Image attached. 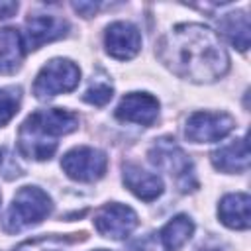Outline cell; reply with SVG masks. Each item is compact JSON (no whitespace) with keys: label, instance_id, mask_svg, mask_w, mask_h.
Wrapping results in <instances>:
<instances>
[{"label":"cell","instance_id":"cell-1","mask_svg":"<svg viewBox=\"0 0 251 251\" xmlns=\"http://www.w3.org/2000/svg\"><path fill=\"white\" fill-rule=\"evenodd\" d=\"M159 59L180 78L214 82L229 69V57L216 31L202 24H178L159 41Z\"/></svg>","mask_w":251,"mask_h":251},{"label":"cell","instance_id":"cell-2","mask_svg":"<svg viewBox=\"0 0 251 251\" xmlns=\"http://www.w3.org/2000/svg\"><path fill=\"white\" fill-rule=\"evenodd\" d=\"M76 127H78V116L69 110H61V108L37 110L31 116H27L25 122L20 126L18 149L27 159L45 161L55 153L59 145V137L75 131Z\"/></svg>","mask_w":251,"mask_h":251},{"label":"cell","instance_id":"cell-3","mask_svg":"<svg viewBox=\"0 0 251 251\" xmlns=\"http://www.w3.org/2000/svg\"><path fill=\"white\" fill-rule=\"evenodd\" d=\"M51 208L53 204L47 192H43L37 186H22L12 200L2 226L8 233H18L47 218Z\"/></svg>","mask_w":251,"mask_h":251},{"label":"cell","instance_id":"cell-4","mask_svg":"<svg viewBox=\"0 0 251 251\" xmlns=\"http://www.w3.org/2000/svg\"><path fill=\"white\" fill-rule=\"evenodd\" d=\"M149 161L157 169L165 171L182 192L194 190L198 186L194 165L188 159V155L182 151V147L175 143V139H169V137L157 139L149 149Z\"/></svg>","mask_w":251,"mask_h":251},{"label":"cell","instance_id":"cell-5","mask_svg":"<svg viewBox=\"0 0 251 251\" xmlns=\"http://www.w3.org/2000/svg\"><path fill=\"white\" fill-rule=\"evenodd\" d=\"M80 80V69L69 59L49 61L33 82V94L39 100L53 98L61 92H71Z\"/></svg>","mask_w":251,"mask_h":251},{"label":"cell","instance_id":"cell-6","mask_svg":"<svg viewBox=\"0 0 251 251\" xmlns=\"http://www.w3.org/2000/svg\"><path fill=\"white\" fill-rule=\"evenodd\" d=\"M61 167L73 180L80 182H92L104 176L108 167V157L94 147H75L65 153L61 159Z\"/></svg>","mask_w":251,"mask_h":251},{"label":"cell","instance_id":"cell-7","mask_svg":"<svg viewBox=\"0 0 251 251\" xmlns=\"http://www.w3.org/2000/svg\"><path fill=\"white\" fill-rule=\"evenodd\" d=\"M233 126V118L226 112H194L186 122L184 135L194 143H212L224 139Z\"/></svg>","mask_w":251,"mask_h":251},{"label":"cell","instance_id":"cell-8","mask_svg":"<svg viewBox=\"0 0 251 251\" xmlns=\"http://www.w3.org/2000/svg\"><path fill=\"white\" fill-rule=\"evenodd\" d=\"M137 226V214L124 204L112 202L102 206L94 214V227L100 235L110 239H124L127 237Z\"/></svg>","mask_w":251,"mask_h":251},{"label":"cell","instance_id":"cell-9","mask_svg":"<svg viewBox=\"0 0 251 251\" xmlns=\"http://www.w3.org/2000/svg\"><path fill=\"white\" fill-rule=\"evenodd\" d=\"M104 45L106 51L120 61L131 59L139 53L141 49V35L135 25L129 22H114L108 25L106 35H104Z\"/></svg>","mask_w":251,"mask_h":251},{"label":"cell","instance_id":"cell-10","mask_svg":"<svg viewBox=\"0 0 251 251\" xmlns=\"http://www.w3.org/2000/svg\"><path fill=\"white\" fill-rule=\"evenodd\" d=\"M157 114H159L157 98H153L151 94H145V92L126 94L116 108L118 120L139 124V126H151L157 120Z\"/></svg>","mask_w":251,"mask_h":251},{"label":"cell","instance_id":"cell-11","mask_svg":"<svg viewBox=\"0 0 251 251\" xmlns=\"http://www.w3.org/2000/svg\"><path fill=\"white\" fill-rule=\"evenodd\" d=\"M69 24L55 14H35L25 22V45L27 49H39L43 43L63 37Z\"/></svg>","mask_w":251,"mask_h":251},{"label":"cell","instance_id":"cell-12","mask_svg":"<svg viewBox=\"0 0 251 251\" xmlns=\"http://www.w3.org/2000/svg\"><path fill=\"white\" fill-rule=\"evenodd\" d=\"M124 182L126 186L141 200L151 202L163 194V180L155 173L141 169L135 163L124 165Z\"/></svg>","mask_w":251,"mask_h":251},{"label":"cell","instance_id":"cell-13","mask_svg":"<svg viewBox=\"0 0 251 251\" xmlns=\"http://www.w3.org/2000/svg\"><path fill=\"white\" fill-rule=\"evenodd\" d=\"M212 163L224 173H245L249 169V145L247 137H239L229 145H224L212 153Z\"/></svg>","mask_w":251,"mask_h":251},{"label":"cell","instance_id":"cell-14","mask_svg":"<svg viewBox=\"0 0 251 251\" xmlns=\"http://www.w3.org/2000/svg\"><path fill=\"white\" fill-rule=\"evenodd\" d=\"M249 204H251V198L245 192L226 194L218 206V216H220L222 224L231 229H247L251 224Z\"/></svg>","mask_w":251,"mask_h":251},{"label":"cell","instance_id":"cell-15","mask_svg":"<svg viewBox=\"0 0 251 251\" xmlns=\"http://www.w3.org/2000/svg\"><path fill=\"white\" fill-rule=\"evenodd\" d=\"M25 47L20 31L14 27L0 29V75L14 73L22 65Z\"/></svg>","mask_w":251,"mask_h":251},{"label":"cell","instance_id":"cell-16","mask_svg":"<svg viewBox=\"0 0 251 251\" xmlns=\"http://www.w3.org/2000/svg\"><path fill=\"white\" fill-rule=\"evenodd\" d=\"M194 233V224L188 216L178 214L171 222L165 224V227L159 231V237L167 251H178Z\"/></svg>","mask_w":251,"mask_h":251},{"label":"cell","instance_id":"cell-17","mask_svg":"<svg viewBox=\"0 0 251 251\" xmlns=\"http://www.w3.org/2000/svg\"><path fill=\"white\" fill-rule=\"evenodd\" d=\"M220 31L239 51L249 47V18L245 12H231L220 20Z\"/></svg>","mask_w":251,"mask_h":251},{"label":"cell","instance_id":"cell-18","mask_svg":"<svg viewBox=\"0 0 251 251\" xmlns=\"http://www.w3.org/2000/svg\"><path fill=\"white\" fill-rule=\"evenodd\" d=\"M71 243L67 235H41L20 243L14 251H69Z\"/></svg>","mask_w":251,"mask_h":251},{"label":"cell","instance_id":"cell-19","mask_svg":"<svg viewBox=\"0 0 251 251\" xmlns=\"http://www.w3.org/2000/svg\"><path fill=\"white\" fill-rule=\"evenodd\" d=\"M22 100V90L18 86L0 88V127L6 126L18 112Z\"/></svg>","mask_w":251,"mask_h":251},{"label":"cell","instance_id":"cell-20","mask_svg":"<svg viewBox=\"0 0 251 251\" xmlns=\"http://www.w3.org/2000/svg\"><path fill=\"white\" fill-rule=\"evenodd\" d=\"M112 94H114V88L108 80H92L86 92L82 94V100L92 106H104L106 102H110Z\"/></svg>","mask_w":251,"mask_h":251},{"label":"cell","instance_id":"cell-21","mask_svg":"<svg viewBox=\"0 0 251 251\" xmlns=\"http://www.w3.org/2000/svg\"><path fill=\"white\" fill-rule=\"evenodd\" d=\"M18 171H20V169H18V165H14L12 157H10L6 151L0 149V175H2L4 178H14V176L20 175Z\"/></svg>","mask_w":251,"mask_h":251},{"label":"cell","instance_id":"cell-22","mask_svg":"<svg viewBox=\"0 0 251 251\" xmlns=\"http://www.w3.org/2000/svg\"><path fill=\"white\" fill-rule=\"evenodd\" d=\"M135 251H167V247L163 245L159 233H153V235H147L143 241H139Z\"/></svg>","mask_w":251,"mask_h":251},{"label":"cell","instance_id":"cell-23","mask_svg":"<svg viewBox=\"0 0 251 251\" xmlns=\"http://www.w3.org/2000/svg\"><path fill=\"white\" fill-rule=\"evenodd\" d=\"M73 8L76 12H80L82 16H92L96 10H98V4L96 2H75Z\"/></svg>","mask_w":251,"mask_h":251},{"label":"cell","instance_id":"cell-24","mask_svg":"<svg viewBox=\"0 0 251 251\" xmlns=\"http://www.w3.org/2000/svg\"><path fill=\"white\" fill-rule=\"evenodd\" d=\"M18 12V2H0V20H6Z\"/></svg>","mask_w":251,"mask_h":251},{"label":"cell","instance_id":"cell-25","mask_svg":"<svg viewBox=\"0 0 251 251\" xmlns=\"http://www.w3.org/2000/svg\"><path fill=\"white\" fill-rule=\"evenodd\" d=\"M198 251H222L218 245H214V247H210V245H204V247H200Z\"/></svg>","mask_w":251,"mask_h":251},{"label":"cell","instance_id":"cell-26","mask_svg":"<svg viewBox=\"0 0 251 251\" xmlns=\"http://www.w3.org/2000/svg\"><path fill=\"white\" fill-rule=\"evenodd\" d=\"M96 251H106V249H96Z\"/></svg>","mask_w":251,"mask_h":251}]
</instances>
